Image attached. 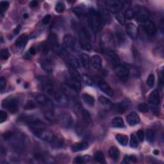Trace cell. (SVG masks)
<instances>
[{
  "label": "cell",
  "mask_w": 164,
  "mask_h": 164,
  "mask_svg": "<svg viewBox=\"0 0 164 164\" xmlns=\"http://www.w3.org/2000/svg\"><path fill=\"white\" fill-rule=\"evenodd\" d=\"M10 56V53L7 48H3L1 51V57L3 60H7Z\"/></svg>",
  "instance_id": "cell-50"
},
{
  "label": "cell",
  "mask_w": 164,
  "mask_h": 164,
  "mask_svg": "<svg viewBox=\"0 0 164 164\" xmlns=\"http://www.w3.org/2000/svg\"><path fill=\"white\" fill-rule=\"evenodd\" d=\"M2 107L10 113H15L18 111V101L15 98L8 97L3 101Z\"/></svg>",
  "instance_id": "cell-8"
},
{
  "label": "cell",
  "mask_w": 164,
  "mask_h": 164,
  "mask_svg": "<svg viewBox=\"0 0 164 164\" xmlns=\"http://www.w3.org/2000/svg\"><path fill=\"white\" fill-rule=\"evenodd\" d=\"M62 91L67 97L72 99H76L78 96V92L67 84H63L62 85Z\"/></svg>",
  "instance_id": "cell-15"
},
{
  "label": "cell",
  "mask_w": 164,
  "mask_h": 164,
  "mask_svg": "<svg viewBox=\"0 0 164 164\" xmlns=\"http://www.w3.org/2000/svg\"><path fill=\"white\" fill-rule=\"evenodd\" d=\"M36 101L46 108H53V104L51 100L44 94H38L35 97Z\"/></svg>",
  "instance_id": "cell-11"
},
{
  "label": "cell",
  "mask_w": 164,
  "mask_h": 164,
  "mask_svg": "<svg viewBox=\"0 0 164 164\" xmlns=\"http://www.w3.org/2000/svg\"><path fill=\"white\" fill-rule=\"evenodd\" d=\"M88 21L92 31L96 34L101 30L103 23L98 12L94 9L90 10L88 14Z\"/></svg>",
  "instance_id": "cell-2"
},
{
  "label": "cell",
  "mask_w": 164,
  "mask_h": 164,
  "mask_svg": "<svg viewBox=\"0 0 164 164\" xmlns=\"http://www.w3.org/2000/svg\"><path fill=\"white\" fill-rule=\"evenodd\" d=\"M126 121L129 125L135 126L138 124L140 123V118L138 114L135 112H132L130 113L126 117Z\"/></svg>",
  "instance_id": "cell-20"
},
{
  "label": "cell",
  "mask_w": 164,
  "mask_h": 164,
  "mask_svg": "<svg viewBox=\"0 0 164 164\" xmlns=\"http://www.w3.org/2000/svg\"><path fill=\"white\" fill-rule=\"evenodd\" d=\"M54 9H55L56 12L61 14V13L63 12L64 10H65V5L62 2H58L56 4L55 8H54Z\"/></svg>",
  "instance_id": "cell-45"
},
{
  "label": "cell",
  "mask_w": 164,
  "mask_h": 164,
  "mask_svg": "<svg viewBox=\"0 0 164 164\" xmlns=\"http://www.w3.org/2000/svg\"><path fill=\"white\" fill-rule=\"evenodd\" d=\"M92 85H95L97 87H98V88L107 95L109 96H113V90L110 88V87L109 86L105 81L103 80L101 78L99 77H97V76L92 77Z\"/></svg>",
  "instance_id": "cell-4"
},
{
  "label": "cell",
  "mask_w": 164,
  "mask_h": 164,
  "mask_svg": "<svg viewBox=\"0 0 164 164\" xmlns=\"http://www.w3.org/2000/svg\"><path fill=\"white\" fill-rule=\"evenodd\" d=\"M53 97L54 100L59 104L65 105V104H66L67 103L68 97L64 94V93L62 91L54 92Z\"/></svg>",
  "instance_id": "cell-19"
},
{
  "label": "cell",
  "mask_w": 164,
  "mask_h": 164,
  "mask_svg": "<svg viewBox=\"0 0 164 164\" xmlns=\"http://www.w3.org/2000/svg\"><path fill=\"white\" fill-rule=\"evenodd\" d=\"M124 18L125 19H132L134 18L135 16V12H134V10L132 9H128L125 11L124 13Z\"/></svg>",
  "instance_id": "cell-42"
},
{
  "label": "cell",
  "mask_w": 164,
  "mask_h": 164,
  "mask_svg": "<svg viewBox=\"0 0 164 164\" xmlns=\"http://www.w3.org/2000/svg\"><path fill=\"white\" fill-rule=\"evenodd\" d=\"M81 115L84 117V119L87 123H91L90 116L89 112H87L85 110H83L81 111Z\"/></svg>",
  "instance_id": "cell-47"
},
{
  "label": "cell",
  "mask_w": 164,
  "mask_h": 164,
  "mask_svg": "<svg viewBox=\"0 0 164 164\" xmlns=\"http://www.w3.org/2000/svg\"><path fill=\"white\" fill-rule=\"evenodd\" d=\"M136 135H137V139H139L140 142H143L144 140V132L143 130H139L136 132Z\"/></svg>",
  "instance_id": "cell-52"
},
{
  "label": "cell",
  "mask_w": 164,
  "mask_h": 164,
  "mask_svg": "<svg viewBox=\"0 0 164 164\" xmlns=\"http://www.w3.org/2000/svg\"><path fill=\"white\" fill-rule=\"evenodd\" d=\"M36 108V105L35 103L32 101H28L26 103V105L24 107V108L26 110H33Z\"/></svg>",
  "instance_id": "cell-48"
},
{
  "label": "cell",
  "mask_w": 164,
  "mask_h": 164,
  "mask_svg": "<svg viewBox=\"0 0 164 164\" xmlns=\"http://www.w3.org/2000/svg\"><path fill=\"white\" fill-rule=\"evenodd\" d=\"M90 158L89 156H78L74 159V163H84L89 162Z\"/></svg>",
  "instance_id": "cell-38"
},
{
  "label": "cell",
  "mask_w": 164,
  "mask_h": 164,
  "mask_svg": "<svg viewBox=\"0 0 164 164\" xmlns=\"http://www.w3.org/2000/svg\"><path fill=\"white\" fill-rule=\"evenodd\" d=\"M41 67L44 71L48 73H51L53 71L54 65L51 61H49V60H44L41 62Z\"/></svg>",
  "instance_id": "cell-22"
},
{
  "label": "cell",
  "mask_w": 164,
  "mask_h": 164,
  "mask_svg": "<svg viewBox=\"0 0 164 164\" xmlns=\"http://www.w3.org/2000/svg\"><path fill=\"white\" fill-rule=\"evenodd\" d=\"M112 126L114 128H122L125 127L123 119L120 117H115L112 120Z\"/></svg>",
  "instance_id": "cell-28"
},
{
  "label": "cell",
  "mask_w": 164,
  "mask_h": 164,
  "mask_svg": "<svg viewBox=\"0 0 164 164\" xmlns=\"http://www.w3.org/2000/svg\"><path fill=\"white\" fill-rule=\"evenodd\" d=\"M13 135V133L12 132H6L3 135V136L5 140H9L10 138H12V136Z\"/></svg>",
  "instance_id": "cell-56"
},
{
  "label": "cell",
  "mask_w": 164,
  "mask_h": 164,
  "mask_svg": "<svg viewBox=\"0 0 164 164\" xmlns=\"http://www.w3.org/2000/svg\"><path fill=\"white\" fill-rule=\"evenodd\" d=\"M73 11L78 17H84L87 14L85 10L81 7H75L73 9Z\"/></svg>",
  "instance_id": "cell-37"
},
{
  "label": "cell",
  "mask_w": 164,
  "mask_h": 164,
  "mask_svg": "<svg viewBox=\"0 0 164 164\" xmlns=\"http://www.w3.org/2000/svg\"><path fill=\"white\" fill-rule=\"evenodd\" d=\"M126 31L127 35L133 39H135L138 36L139 30L136 26L132 23H130L127 24L126 26Z\"/></svg>",
  "instance_id": "cell-14"
},
{
  "label": "cell",
  "mask_w": 164,
  "mask_h": 164,
  "mask_svg": "<svg viewBox=\"0 0 164 164\" xmlns=\"http://www.w3.org/2000/svg\"><path fill=\"white\" fill-rule=\"evenodd\" d=\"M105 53H106V56L109 63L112 65L113 68L117 66V65H120L121 61H120L119 56L116 53L113 51L112 50L105 51Z\"/></svg>",
  "instance_id": "cell-12"
},
{
  "label": "cell",
  "mask_w": 164,
  "mask_h": 164,
  "mask_svg": "<svg viewBox=\"0 0 164 164\" xmlns=\"http://www.w3.org/2000/svg\"><path fill=\"white\" fill-rule=\"evenodd\" d=\"M30 129L33 133L37 137L50 143L54 146L60 147L63 144V140L60 138L57 135H55L50 130H48L44 124L36 126L35 127H31Z\"/></svg>",
  "instance_id": "cell-1"
},
{
  "label": "cell",
  "mask_w": 164,
  "mask_h": 164,
  "mask_svg": "<svg viewBox=\"0 0 164 164\" xmlns=\"http://www.w3.org/2000/svg\"><path fill=\"white\" fill-rule=\"evenodd\" d=\"M139 110L143 113H147L149 111V107L146 103H140L138 107Z\"/></svg>",
  "instance_id": "cell-49"
},
{
  "label": "cell",
  "mask_w": 164,
  "mask_h": 164,
  "mask_svg": "<svg viewBox=\"0 0 164 164\" xmlns=\"http://www.w3.org/2000/svg\"><path fill=\"white\" fill-rule=\"evenodd\" d=\"M89 147V144L85 142H81V143H75L71 147V149L74 152H78L81 151L86 150Z\"/></svg>",
  "instance_id": "cell-25"
},
{
  "label": "cell",
  "mask_w": 164,
  "mask_h": 164,
  "mask_svg": "<svg viewBox=\"0 0 164 164\" xmlns=\"http://www.w3.org/2000/svg\"><path fill=\"white\" fill-rule=\"evenodd\" d=\"M51 15L50 14H48V15H46L42 19V23L44 24V25H47L49 23H50V21H51Z\"/></svg>",
  "instance_id": "cell-54"
},
{
  "label": "cell",
  "mask_w": 164,
  "mask_h": 164,
  "mask_svg": "<svg viewBox=\"0 0 164 164\" xmlns=\"http://www.w3.org/2000/svg\"><path fill=\"white\" fill-rule=\"evenodd\" d=\"M99 102L100 104L103 106H111L112 105V102L110 101V100H108V98L104 96H100L99 97Z\"/></svg>",
  "instance_id": "cell-39"
},
{
  "label": "cell",
  "mask_w": 164,
  "mask_h": 164,
  "mask_svg": "<svg viewBox=\"0 0 164 164\" xmlns=\"http://www.w3.org/2000/svg\"><path fill=\"white\" fill-rule=\"evenodd\" d=\"M79 39L81 48L86 51H90L92 50L90 37L86 29L84 28L80 31Z\"/></svg>",
  "instance_id": "cell-3"
},
{
  "label": "cell",
  "mask_w": 164,
  "mask_h": 164,
  "mask_svg": "<svg viewBox=\"0 0 164 164\" xmlns=\"http://www.w3.org/2000/svg\"><path fill=\"white\" fill-rule=\"evenodd\" d=\"M23 18H24V19H27L28 18V14H25L23 15Z\"/></svg>",
  "instance_id": "cell-62"
},
{
  "label": "cell",
  "mask_w": 164,
  "mask_h": 164,
  "mask_svg": "<svg viewBox=\"0 0 164 164\" xmlns=\"http://www.w3.org/2000/svg\"><path fill=\"white\" fill-rule=\"evenodd\" d=\"M116 139L118 143L124 146H126L128 143V136L125 135L118 134L116 135Z\"/></svg>",
  "instance_id": "cell-30"
},
{
  "label": "cell",
  "mask_w": 164,
  "mask_h": 164,
  "mask_svg": "<svg viewBox=\"0 0 164 164\" xmlns=\"http://www.w3.org/2000/svg\"><path fill=\"white\" fill-rule=\"evenodd\" d=\"M139 146V140L136 137V136L134 134L131 135V139H130V146L135 148Z\"/></svg>",
  "instance_id": "cell-40"
},
{
  "label": "cell",
  "mask_w": 164,
  "mask_h": 164,
  "mask_svg": "<svg viewBox=\"0 0 164 164\" xmlns=\"http://www.w3.org/2000/svg\"><path fill=\"white\" fill-rule=\"evenodd\" d=\"M6 80L3 78L2 77L0 79V89H1V91L3 92V90L5 89L6 87Z\"/></svg>",
  "instance_id": "cell-55"
},
{
  "label": "cell",
  "mask_w": 164,
  "mask_h": 164,
  "mask_svg": "<svg viewBox=\"0 0 164 164\" xmlns=\"http://www.w3.org/2000/svg\"><path fill=\"white\" fill-rule=\"evenodd\" d=\"M135 16L134 18L136 21L142 23H145L146 21H148L149 18V13L145 7H137L134 10Z\"/></svg>",
  "instance_id": "cell-7"
},
{
  "label": "cell",
  "mask_w": 164,
  "mask_h": 164,
  "mask_svg": "<svg viewBox=\"0 0 164 164\" xmlns=\"http://www.w3.org/2000/svg\"><path fill=\"white\" fill-rule=\"evenodd\" d=\"M69 74L71 76V78H72L75 80H77L78 81L81 80V76L80 73L78 71V70L76 69L71 67L69 69Z\"/></svg>",
  "instance_id": "cell-34"
},
{
  "label": "cell",
  "mask_w": 164,
  "mask_h": 164,
  "mask_svg": "<svg viewBox=\"0 0 164 164\" xmlns=\"http://www.w3.org/2000/svg\"><path fill=\"white\" fill-rule=\"evenodd\" d=\"M82 98H83L84 101L88 105H89L90 107H93L94 105L95 99H94V97L92 96L91 95H90L89 94H84L83 96H82Z\"/></svg>",
  "instance_id": "cell-33"
},
{
  "label": "cell",
  "mask_w": 164,
  "mask_h": 164,
  "mask_svg": "<svg viewBox=\"0 0 164 164\" xmlns=\"http://www.w3.org/2000/svg\"><path fill=\"white\" fill-rule=\"evenodd\" d=\"M81 61L82 65L85 69L89 70L90 69V59L89 57L87 54L82 53L81 54Z\"/></svg>",
  "instance_id": "cell-29"
},
{
  "label": "cell",
  "mask_w": 164,
  "mask_h": 164,
  "mask_svg": "<svg viewBox=\"0 0 164 164\" xmlns=\"http://www.w3.org/2000/svg\"><path fill=\"white\" fill-rule=\"evenodd\" d=\"M44 116L50 122L53 123L55 121V117H54L53 108H47V110L44 112Z\"/></svg>",
  "instance_id": "cell-32"
},
{
  "label": "cell",
  "mask_w": 164,
  "mask_h": 164,
  "mask_svg": "<svg viewBox=\"0 0 164 164\" xmlns=\"http://www.w3.org/2000/svg\"><path fill=\"white\" fill-rule=\"evenodd\" d=\"M98 14L103 24H110L111 23V15L107 9L100 8Z\"/></svg>",
  "instance_id": "cell-18"
},
{
  "label": "cell",
  "mask_w": 164,
  "mask_h": 164,
  "mask_svg": "<svg viewBox=\"0 0 164 164\" xmlns=\"http://www.w3.org/2000/svg\"><path fill=\"white\" fill-rule=\"evenodd\" d=\"M48 45L51 47L54 52H55L61 56L64 55L65 51H64L63 49L60 46L57 36L53 34V33H51V34L49 35L48 38Z\"/></svg>",
  "instance_id": "cell-5"
},
{
  "label": "cell",
  "mask_w": 164,
  "mask_h": 164,
  "mask_svg": "<svg viewBox=\"0 0 164 164\" xmlns=\"http://www.w3.org/2000/svg\"><path fill=\"white\" fill-rule=\"evenodd\" d=\"M155 76L153 74H149L148 76V77H147V81H146V84L147 85V86L149 87H153L155 85Z\"/></svg>",
  "instance_id": "cell-41"
},
{
  "label": "cell",
  "mask_w": 164,
  "mask_h": 164,
  "mask_svg": "<svg viewBox=\"0 0 164 164\" xmlns=\"http://www.w3.org/2000/svg\"><path fill=\"white\" fill-rule=\"evenodd\" d=\"M136 162V158L135 156L126 155V156H125L123 163H135Z\"/></svg>",
  "instance_id": "cell-43"
},
{
  "label": "cell",
  "mask_w": 164,
  "mask_h": 164,
  "mask_svg": "<svg viewBox=\"0 0 164 164\" xmlns=\"http://www.w3.org/2000/svg\"><path fill=\"white\" fill-rule=\"evenodd\" d=\"M9 7V3L8 2H2L0 3V11L2 15L6 11Z\"/></svg>",
  "instance_id": "cell-46"
},
{
  "label": "cell",
  "mask_w": 164,
  "mask_h": 164,
  "mask_svg": "<svg viewBox=\"0 0 164 164\" xmlns=\"http://www.w3.org/2000/svg\"><path fill=\"white\" fill-rule=\"evenodd\" d=\"M117 19L121 25H123L125 24V18H124V15L123 14L119 13L117 16Z\"/></svg>",
  "instance_id": "cell-53"
},
{
  "label": "cell",
  "mask_w": 164,
  "mask_h": 164,
  "mask_svg": "<svg viewBox=\"0 0 164 164\" xmlns=\"http://www.w3.org/2000/svg\"><path fill=\"white\" fill-rule=\"evenodd\" d=\"M30 53L31 54H35L36 53V50H35V49L34 48V47H32L30 49Z\"/></svg>",
  "instance_id": "cell-60"
},
{
  "label": "cell",
  "mask_w": 164,
  "mask_h": 164,
  "mask_svg": "<svg viewBox=\"0 0 164 164\" xmlns=\"http://www.w3.org/2000/svg\"><path fill=\"white\" fill-rule=\"evenodd\" d=\"M146 139L150 143H152L155 139V132L153 130L151 129H148L146 130Z\"/></svg>",
  "instance_id": "cell-36"
},
{
  "label": "cell",
  "mask_w": 164,
  "mask_h": 164,
  "mask_svg": "<svg viewBox=\"0 0 164 164\" xmlns=\"http://www.w3.org/2000/svg\"><path fill=\"white\" fill-rule=\"evenodd\" d=\"M69 63L71 66L73 68H78L80 67V63L77 58H69Z\"/></svg>",
  "instance_id": "cell-44"
},
{
  "label": "cell",
  "mask_w": 164,
  "mask_h": 164,
  "mask_svg": "<svg viewBox=\"0 0 164 164\" xmlns=\"http://www.w3.org/2000/svg\"><path fill=\"white\" fill-rule=\"evenodd\" d=\"M105 6L108 11H110L113 13L119 12L124 6V2L114 1V0H108L105 2Z\"/></svg>",
  "instance_id": "cell-9"
},
{
  "label": "cell",
  "mask_w": 164,
  "mask_h": 164,
  "mask_svg": "<svg viewBox=\"0 0 164 164\" xmlns=\"http://www.w3.org/2000/svg\"><path fill=\"white\" fill-rule=\"evenodd\" d=\"M132 106V102L129 99H124L118 105H116V111L119 113H123Z\"/></svg>",
  "instance_id": "cell-16"
},
{
  "label": "cell",
  "mask_w": 164,
  "mask_h": 164,
  "mask_svg": "<svg viewBox=\"0 0 164 164\" xmlns=\"http://www.w3.org/2000/svg\"><path fill=\"white\" fill-rule=\"evenodd\" d=\"M149 103L151 107H156L160 105V96L158 90H154L151 93L149 96Z\"/></svg>",
  "instance_id": "cell-13"
},
{
  "label": "cell",
  "mask_w": 164,
  "mask_h": 164,
  "mask_svg": "<svg viewBox=\"0 0 164 164\" xmlns=\"http://www.w3.org/2000/svg\"><path fill=\"white\" fill-rule=\"evenodd\" d=\"M94 159L100 163H106L105 156L103 153L100 151H97L94 154Z\"/></svg>",
  "instance_id": "cell-35"
},
{
  "label": "cell",
  "mask_w": 164,
  "mask_h": 164,
  "mask_svg": "<svg viewBox=\"0 0 164 164\" xmlns=\"http://www.w3.org/2000/svg\"><path fill=\"white\" fill-rule=\"evenodd\" d=\"M57 121L62 127L64 128H70L73 125V119L69 113L62 112L59 114Z\"/></svg>",
  "instance_id": "cell-6"
},
{
  "label": "cell",
  "mask_w": 164,
  "mask_h": 164,
  "mask_svg": "<svg viewBox=\"0 0 164 164\" xmlns=\"http://www.w3.org/2000/svg\"><path fill=\"white\" fill-rule=\"evenodd\" d=\"M144 30L148 35H154L156 31L155 24L151 21H147L144 23Z\"/></svg>",
  "instance_id": "cell-17"
},
{
  "label": "cell",
  "mask_w": 164,
  "mask_h": 164,
  "mask_svg": "<svg viewBox=\"0 0 164 164\" xmlns=\"http://www.w3.org/2000/svg\"><path fill=\"white\" fill-rule=\"evenodd\" d=\"M38 4H39L38 2H37V1H32L30 3V7L31 8H35V7H36L37 6Z\"/></svg>",
  "instance_id": "cell-59"
},
{
  "label": "cell",
  "mask_w": 164,
  "mask_h": 164,
  "mask_svg": "<svg viewBox=\"0 0 164 164\" xmlns=\"http://www.w3.org/2000/svg\"><path fill=\"white\" fill-rule=\"evenodd\" d=\"M43 90L48 95H53L54 94V88L53 85L51 81H47L43 85Z\"/></svg>",
  "instance_id": "cell-27"
},
{
  "label": "cell",
  "mask_w": 164,
  "mask_h": 164,
  "mask_svg": "<svg viewBox=\"0 0 164 164\" xmlns=\"http://www.w3.org/2000/svg\"><path fill=\"white\" fill-rule=\"evenodd\" d=\"M117 39H119V42H124L125 41V37L124 34H122V33H118L117 34Z\"/></svg>",
  "instance_id": "cell-57"
},
{
  "label": "cell",
  "mask_w": 164,
  "mask_h": 164,
  "mask_svg": "<svg viewBox=\"0 0 164 164\" xmlns=\"http://www.w3.org/2000/svg\"><path fill=\"white\" fill-rule=\"evenodd\" d=\"M63 43L65 48H73L74 46L75 39L74 38L70 35H65L63 39Z\"/></svg>",
  "instance_id": "cell-23"
},
{
  "label": "cell",
  "mask_w": 164,
  "mask_h": 164,
  "mask_svg": "<svg viewBox=\"0 0 164 164\" xmlns=\"http://www.w3.org/2000/svg\"><path fill=\"white\" fill-rule=\"evenodd\" d=\"M108 153H109V156H110L111 158H112V159L114 160H116L119 157L120 152L116 147L113 146V147H110V149H109Z\"/></svg>",
  "instance_id": "cell-31"
},
{
  "label": "cell",
  "mask_w": 164,
  "mask_h": 164,
  "mask_svg": "<svg viewBox=\"0 0 164 164\" xmlns=\"http://www.w3.org/2000/svg\"><path fill=\"white\" fill-rule=\"evenodd\" d=\"M153 153L155 154V155H158V154H159L160 153V152H159V151H158V150H155L154 151H153Z\"/></svg>",
  "instance_id": "cell-61"
},
{
  "label": "cell",
  "mask_w": 164,
  "mask_h": 164,
  "mask_svg": "<svg viewBox=\"0 0 164 164\" xmlns=\"http://www.w3.org/2000/svg\"><path fill=\"white\" fill-rule=\"evenodd\" d=\"M7 117L8 115L6 112L2 110L0 112V123H3V122H5L7 119Z\"/></svg>",
  "instance_id": "cell-51"
},
{
  "label": "cell",
  "mask_w": 164,
  "mask_h": 164,
  "mask_svg": "<svg viewBox=\"0 0 164 164\" xmlns=\"http://www.w3.org/2000/svg\"><path fill=\"white\" fill-rule=\"evenodd\" d=\"M67 85L70 86L71 88L74 89L77 92H79L81 89V84H80V81H78L77 80L73 79L72 78H71L67 80Z\"/></svg>",
  "instance_id": "cell-26"
},
{
  "label": "cell",
  "mask_w": 164,
  "mask_h": 164,
  "mask_svg": "<svg viewBox=\"0 0 164 164\" xmlns=\"http://www.w3.org/2000/svg\"><path fill=\"white\" fill-rule=\"evenodd\" d=\"M90 64L93 68H94L96 70H99L102 67V59L100 55L95 54L92 56L90 60Z\"/></svg>",
  "instance_id": "cell-21"
},
{
  "label": "cell",
  "mask_w": 164,
  "mask_h": 164,
  "mask_svg": "<svg viewBox=\"0 0 164 164\" xmlns=\"http://www.w3.org/2000/svg\"><path fill=\"white\" fill-rule=\"evenodd\" d=\"M114 71L117 77L122 80H127L129 77L130 71L128 69L124 66H123V65H119L116 67H114Z\"/></svg>",
  "instance_id": "cell-10"
},
{
  "label": "cell",
  "mask_w": 164,
  "mask_h": 164,
  "mask_svg": "<svg viewBox=\"0 0 164 164\" xmlns=\"http://www.w3.org/2000/svg\"><path fill=\"white\" fill-rule=\"evenodd\" d=\"M28 41V36L26 34H23L18 38V39L15 41V44L19 48H23L26 45Z\"/></svg>",
  "instance_id": "cell-24"
},
{
  "label": "cell",
  "mask_w": 164,
  "mask_h": 164,
  "mask_svg": "<svg viewBox=\"0 0 164 164\" xmlns=\"http://www.w3.org/2000/svg\"><path fill=\"white\" fill-rule=\"evenodd\" d=\"M21 25H18L17 27H16L15 29L14 30V34H15V35L18 34L19 33V31H20V30H21Z\"/></svg>",
  "instance_id": "cell-58"
}]
</instances>
